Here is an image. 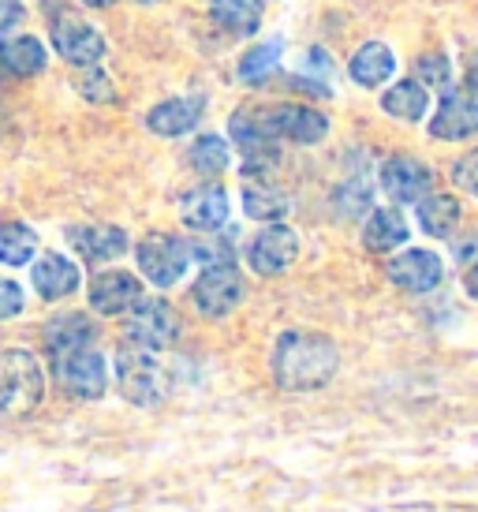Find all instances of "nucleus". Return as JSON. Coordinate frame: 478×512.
<instances>
[{
  "label": "nucleus",
  "mask_w": 478,
  "mask_h": 512,
  "mask_svg": "<svg viewBox=\"0 0 478 512\" xmlns=\"http://www.w3.org/2000/svg\"><path fill=\"white\" fill-rule=\"evenodd\" d=\"M243 210H247V217H254V221H281L288 210H292V202H288V195L284 191H277V187H247L243 191Z\"/></svg>",
  "instance_id": "nucleus-27"
},
{
  "label": "nucleus",
  "mask_w": 478,
  "mask_h": 512,
  "mask_svg": "<svg viewBox=\"0 0 478 512\" xmlns=\"http://www.w3.org/2000/svg\"><path fill=\"white\" fill-rule=\"evenodd\" d=\"M210 19L228 34L247 38L262 27V0H210Z\"/></svg>",
  "instance_id": "nucleus-22"
},
{
  "label": "nucleus",
  "mask_w": 478,
  "mask_h": 512,
  "mask_svg": "<svg viewBox=\"0 0 478 512\" xmlns=\"http://www.w3.org/2000/svg\"><path fill=\"white\" fill-rule=\"evenodd\" d=\"M139 4H157V0H139Z\"/></svg>",
  "instance_id": "nucleus-40"
},
{
  "label": "nucleus",
  "mask_w": 478,
  "mask_h": 512,
  "mask_svg": "<svg viewBox=\"0 0 478 512\" xmlns=\"http://www.w3.org/2000/svg\"><path fill=\"white\" fill-rule=\"evenodd\" d=\"M38 255V232L23 221H4L0 225V262L4 266H27Z\"/></svg>",
  "instance_id": "nucleus-25"
},
{
  "label": "nucleus",
  "mask_w": 478,
  "mask_h": 512,
  "mask_svg": "<svg viewBox=\"0 0 478 512\" xmlns=\"http://www.w3.org/2000/svg\"><path fill=\"white\" fill-rule=\"evenodd\" d=\"M19 311H23V288L15 285V281H4V277H0V322L15 318Z\"/></svg>",
  "instance_id": "nucleus-34"
},
{
  "label": "nucleus",
  "mask_w": 478,
  "mask_h": 512,
  "mask_svg": "<svg viewBox=\"0 0 478 512\" xmlns=\"http://www.w3.org/2000/svg\"><path fill=\"white\" fill-rule=\"evenodd\" d=\"M187 247H191V258H198L202 266H232V247L221 240H198Z\"/></svg>",
  "instance_id": "nucleus-32"
},
{
  "label": "nucleus",
  "mask_w": 478,
  "mask_h": 512,
  "mask_svg": "<svg viewBox=\"0 0 478 512\" xmlns=\"http://www.w3.org/2000/svg\"><path fill=\"white\" fill-rule=\"evenodd\" d=\"M277 60H281V42L254 45L251 53H243V60H239V79L243 83H258V79H266L277 68Z\"/></svg>",
  "instance_id": "nucleus-29"
},
{
  "label": "nucleus",
  "mask_w": 478,
  "mask_h": 512,
  "mask_svg": "<svg viewBox=\"0 0 478 512\" xmlns=\"http://www.w3.org/2000/svg\"><path fill=\"white\" fill-rule=\"evenodd\" d=\"M262 120H266L273 139H292L299 146H314L329 135V120L322 113L307 109V105H281V109H273Z\"/></svg>",
  "instance_id": "nucleus-10"
},
{
  "label": "nucleus",
  "mask_w": 478,
  "mask_h": 512,
  "mask_svg": "<svg viewBox=\"0 0 478 512\" xmlns=\"http://www.w3.org/2000/svg\"><path fill=\"white\" fill-rule=\"evenodd\" d=\"M381 187L393 202H419L434 187V172L415 157H389L381 165Z\"/></svg>",
  "instance_id": "nucleus-11"
},
{
  "label": "nucleus",
  "mask_w": 478,
  "mask_h": 512,
  "mask_svg": "<svg viewBox=\"0 0 478 512\" xmlns=\"http://www.w3.org/2000/svg\"><path fill=\"white\" fill-rule=\"evenodd\" d=\"M296 255H299V236L288 225H277V221H269V225L251 240V247H247V262H251V270L262 273V277L284 273L296 262Z\"/></svg>",
  "instance_id": "nucleus-7"
},
{
  "label": "nucleus",
  "mask_w": 478,
  "mask_h": 512,
  "mask_svg": "<svg viewBox=\"0 0 478 512\" xmlns=\"http://www.w3.org/2000/svg\"><path fill=\"white\" fill-rule=\"evenodd\" d=\"M142 299V285L135 273L109 270L90 281V307L98 314H124Z\"/></svg>",
  "instance_id": "nucleus-13"
},
{
  "label": "nucleus",
  "mask_w": 478,
  "mask_h": 512,
  "mask_svg": "<svg viewBox=\"0 0 478 512\" xmlns=\"http://www.w3.org/2000/svg\"><path fill=\"white\" fill-rule=\"evenodd\" d=\"M0 75H4V72H0Z\"/></svg>",
  "instance_id": "nucleus-41"
},
{
  "label": "nucleus",
  "mask_w": 478,
  "mask_h": 512,
  "mask_svg": "<svg viewBox=\"0 0 478 512\" xmlns=\"http://www.w3.org/2000/svg\"><path fill=\"white\" fill-rule=\"evenodd\" d=\"M415 72H419V83H426V86H449L452 83V64L445 53H426V57H419Z\"/></svg>",
  "instance_id": "nucleus-30"
},
{
  "label": "nucleus",
  "mask_w": 478,
  "mask_h": 512,
  "mask_svg": "<svg viewBox=\"0 0 478 512\" xmlns=\"http://www.w3.org/2000/svg\"><path fill=\"white\" fill-rule=\"evenodd\" d=\"M176 337H180V318L165 299H139L131 307V318H127V341L131 344L165 352Z\"/></svg>",
  "instance_id": "nucleus-6"
},
{
  "label": "nucleus",
  "mask_w": 478,
  "mask_h": 512,
  "mask_svg": "<svg viewBox=\"0 0 478 512\" xmlns=\"http://www.w3.org/2000/svg\"><path fill=\"white\" fill-rule=\"evenodd\" d=\"M180 214H183V225L195 228V232H217V228H225V221H228L225 187L206 184V187L187 191L180 202Z\"/></svg>",
  "instance_id": "nucleus-15"
},
{
  "label": "nucleus",
  "mask_w": 478,
  "mask_h": 512,
  "mask_svg": "<svg viewBox=\"0 0 478 512\" xmlns=\"http://www.w3.org/2000/svg\"><path fill=\"white\" fill-rule=\"evenodd\" d=\"M53 49L75 68H94L105 57V38L83 19H60L53 23Z\"/></svg>",
  "instance_id": "nucleus-9"
},
{
  "label": "nucleus",
  "mask_w": 478,
  "mask_h": 512,
  "mask_svg": "<svg viewBox=\"0 0 478 512\" xmlns=\"http://www.w3.org/2000/svg\"><path fill=\"white\" fill-rule=\"evenodd\" d=\"M452 180L464 187V191L478 195V150H471L467 157H460V161H456V169H452Z\"/></svg>",
  "instance_id": "nucleus-33"
},
{
  "label": "nucleus",
  "mask_w": 478,
  "mask_h": 512,
  "mask_svg": "<svg viewBox=\"0 0 478 512\" xmlns=\"http://www.w3.org/2000/svg\"><path fill=\"white\" fill-rule=\"evenodd\" d=\"M45 393V370L42 363L23 352L8 348L0 352V415L4 419H27Z\"/></svg>",
  "instance_id": "nucleus-2"
},
{
  "label": "nucleus",
  "mask_w": 478,
  "mask_h": 512,
  "mask_svg": "<svg viewBox=\"0 0 478 512\" xmlns=\"http://www.w3.org/2000/svg\"><path fill=\"white\" fill-rule=\"evenodd\" d=\"M191 165H195L198 172H206V176L225 172L228 169V143L221 139V135H202V139H195V146H191Z\"/></svg>",
  "instance_id": "nucleus-28"
},
{
  "label": "nucleus",
  "mask_w": 478,
  "mask_h": 512,
  "mask_svg": "<svg viewBox=\"0 0 478 512\" xmlns=\"http://www.w3.org/2000/svg\"><path fill=\"white\" fill-rule=\"evenodd\" d=\"M83 4H90V8H109L113 0H83Z\"/></svg>",
  "instance_id": "nucleus-39"
},
{
  "label": "nucleus",
  "mask_w": 478,
  "mask_h": 512,
  "mask_svg": "<svg viewBox=\"0 0 478 512\" xmlns=\"http://www.w3.org/2000/svg\"><path fill=\"white\" fill-rule=\"evenodd\" d=\"M202 109H206V98H169L150 109L146 128L154 135H165V139H180L187 131H195V124L202 120Z\"/></svg>",
  "instance_id": "nucleus-18"
},
{
  "label": "nucleus",
  "mask_w": 478,
  "mask_h": 512,
  "mask_svg": "<svg viewBox=\"0 0 478 512\" xmlns=\"http://www.w3.org/2000/svg\"><path fill=\"white\" fill-rule=\"evenodd\" d=\"M116 382H120V393H124L131 404H161L169 397V374L161 367L154 348H139V344L127 341L116 356Z\"/></svg>",
  "instance_id": "nucleus-3"
},
{
  "label": "nucleus",
  "mask_w": 478,
  "mask_h": 512,
  "mask_svg": "<svg viewBox=\"0 0 478 512\" xmlns=\"http://www.w3.org/2000/svg\"><path fill=\"white\" fill-rule=\"evenodd\" d=\"M135 258H139V270L142 277L157 288H169L176 285L187 266H191V247L176 236H165V232H154L135 247Z\"/></svg>",
  "instance_id": "nucleus-4"
},
{
  "label": "nucleus",
  "mask_w": 478,
  "mask_h": 512,
  "mask_svg": "<svg viewBox=\"0 0 478 512\" xmlns=\"http://www.w3.org/2000/svg\"><path fill=\"white\" fill-rule=\"evenodd\" d=\"M348 72H352V79L359 86L374 90V86H381L385 79H389V75L396 72L393 49H389L385 42H366V45H359V53L352 57Z\"/></svg>",
  "instance_id": "nucleus-20"
},
{
  "label": "nucleus",
  "mask_w": 478,
  "mask_h": 512,
  "mask_svg": "<svg viewBox=\"0 0 478 512\" xmlns=\"http://www.w3.org/2000/svg\"><path fill=\"white\" fill-rule=\"evenodd\" d=\"M419 206V225L422 232H430V236H441V240H449L456 225H460V202L452 199V195H426V199L415 202Z\"/></svg>",
  "instance_id": "nucleus-23"
},
{
  "label": "nucleus",
  "mask_w": 478,
  "mask_h": 512,
  "mask_svg": "<svg viewBox=\"0 0 478 512\" xmlns=\"http://www.w3.org/2000/svg\"><path fill=\"white\" fill-rule=\"evenodd\" d=\"M79 94H83V98H90V101H113L116 98V90H113V79H109V75L105 72H94V68H86L83 75H79Z\"/></svg>",
  "instance_id": "nucleus-31"
},
{
  "label": "nucleus",
  "mask_w": 478,
  "mask_h": 512,
  "mask_svg": "<svg viewBox=\"0 0 478 512\" xmlns=\"http://www.w3.org/2000/svg\"><path fill=\"white\" fill-rule=\"evenodd\" d=\"M441 258L434 251H422V247H411L404 255H396L389 262V281L404 292H430V288L441 285Z\"/></svg>",
  "instance_id": "nucleus-14"
},
{
  "label": "nucleus",
  "mask_w": 478,
  "mask_h": 512,
  "mask_svg": "<svg viewBox=\"0 0 478 512\" xmlns=\"http://www.w3.org/2000/svg\"><path fill=\"white\" fill-rule=\"evenodd\" d=\"M68 243L86 262H113L127 251V232L116 225H75L68 228Z\"/></svg>",
  "instance_id": "nucleus-17"
},
{
  "label": "nucleus",
  "mask_w": 478,
  "mask_h": 512,
  "mask_svg": "<svg viewBox=\"0 0 478 512\" xmlns=\"http://www.w3.org/2000/svg\"><path fill=\"white\" fill-rule=\"evenodd\" d=\"M340 199H352V202H344V210H348V214H359V210L370 206V187L359 180V184L344 187V191H340Z\"/></svg>",
  "instance_id": "nucleus-35"
},
{
  "label": "nucleus",
  "mask_w": 478,
  "mask_h": 512,
  "mask_svg": "<svg viewBox=\"0 0 478 512\" xmlns=\"http://www.w3.org/2000/svg\"><path fill=\"white\" fill-rule=\"evenodd\" d=\"M464 285H467V292H471V299H478V266H471V270H467Z\"/></svg>",
  "instance_id": "nucleus-38"
},
{
  "label": "nucleus",
  "mask_w": 478,
  "mask_h": 512,
  "mask_svg": "<svg viewBox=\"0 0 478 512\" xmlns=\"http://www.w3.org/2000/svg\"><path fill=\"white\" fill-rule=\"evenodd\" d=\"M19 19H23V4L19 0H0V30L19 23Z\"/></svg>",
  "instance_id": "nucleus-37"
},
{
  "label": "nucleus",
  "mask_w": 478,
  "mask_h": 512,
  "mask_svg": "<svg viewBox=\"0 0 478 512\" xmlns=\"http://www.w3.org/2000/svg\"><path fill=\"white\" fill-rule=\"evenodd\" d=\"M0 72L4 75H19V79H30V75L45 72V45L30 34H19V38H8L0 42Z\"/></svg>",
  "instance_id": "nucleus-19"
},
{
  "label": "nucleus",
  "mask_w": 478,
  "mask_h": 512,
  "mask_svg": "<svg viewBox=\"0 0 478 512\" xmlns=\"http://www.w3.org/2000/svg\"><path fill=\"white\" fill-rule=\"evenodd\" d=\"M478 131V94L475 90H456L441 101V109L430 120L434 139H471Z\"/></svg>",
  "instance_id": "nucleus-12"
},
{
  "label": "nucleus",
  "mask_w": 478,
  "mask_h": 512,
  "mask_svg": "<svg viewBox=\"0 0 478 512\" xmlns=\"http://www.w3.org/2000/svg\"><path fill=\"white\" fill-rule=\"evenodd\" d=\"M307 68L318 75V79H325V83L333 79V57H329L325 49H310V53H307Z\"/></svg>",
  "instance_id": "nucleus-36"
},
{
  "label": "nucleus",
  "mask_w": 478,
  "mask_h": 512,
  "mask_svg": "<svg viewBox=\"0 0 478 512\" xmlns=\"http://www.w3.org/2000/svg\"><path fill=\"white\" fill-rule=\"evenodd\" d=\"M408 240V221L400 217V210H374L370 221L363 228V243L370 251H381V255H389L393 247Z\"/></svg>",
  "instance_id": "nucleus-24"
},
{
  "label": "nucleus",
  "mask_w": 478,
  "mask_h": 512,
  "mask_svg": "<svg viewBox=\"0 0 478 512\" xmlns=\"http://www.w3.org/2000/svg\"><path fill=\"white\" fill-rule=\"evenodd\" d=\"M195 307L206 318H225L243 299V277L236 266H206V273L195 281Z\"/></svg>",
  "instance_id": "nucleus-8"
},
{
  "label": "nucleus",
  "mask_w": 478,
  "mask_h": 512,
  "mask_svg": "<svg viewBox=\"0 0 478 512\" xmlns=\"http://www.w3.org/2000/svg\"><path fill=\"white\" fill-rule=\"evenodd\" d=\"M340 367L337 344L325 333H310V329H288L277 337L273 348V378L288 393H310L333 382Z\"/></svg>",
  "instance_id": "nucleus-1"
},
{
  "label": "nucleus",
  "mask_w": 478,
  "mask_h": 512,
  "mask_svg": "<svg viewBox=\"0 0 478 512\" xmlns=\"http://www.w3.org/2000/svg\"><path fill=\"white\" fill-rule=\"evenodd\" d=\"M53 374H57V382L68 389L71 397L83 400H98L105 393V385H109L105 359L94 348H71V352L53 356Z\"/></svg>",
  "instance_id": "nucleus-5"
},
{
  "label": "nucleus",
  "mask_w": 478,
  "mask_h": 512,
  "mask_svg": "<svg viewBox=\"0 0 478 512\" xmlns=\"http://www.w3.org/2000/svg\"><path fill=\"white\" fill-rule=\"evenodd\" d=\"M94 337H98V326L86 314H60L45 326V344H49L53 356L71 352V348H90Z\"/></svg>",
  "instance_id": "nucleus-21"
},
{
  "label": "nucleus",
  "mask_w": 478,
  "mask_h": 512,
  "mask_svg": "<svg viewBox=\"0 0 478 512\" xmlns=\"http://www.w3.org/2000/svg\"><path fill=\"white\" fill-rule=\"evenodd\" d=\"M30 281H34V292H38V296L53 303V299L71 296L75 288L83 285V273H79V266H75L71 258L57 255V251H49V255H42L38 262H34Z\"/></svg>",
  "instance_id": "nucleus-16"
},
{
  "label": "nucleus",
  "mask_w": 478,
  "mask_h": 512,
  "mask_svg": "<svg viewBox=\"0 0 478 512\" xmlns=\"http://www.w3.org/2000/svg\"><path fill=\"white\" fill-rule=\"evenodd\" d=\"M426 105H430V94H426V86H419L415 79H404V83H396L385 98H381V109L396 120H422L426 116Z\"/></svg>",
  "instance_id": "nucleus-26"
}]
</instances>
